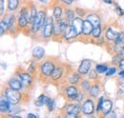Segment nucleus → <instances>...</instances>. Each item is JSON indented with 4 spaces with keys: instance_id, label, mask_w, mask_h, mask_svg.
Here are the masks:
<instances>
[{
    "instance_id": "35",
    "label": "nucleus",
    "mask_w": 124,
    "mask_h": 118,
    "mask_svg": "<svg viewBox=\"0 0 124 118\" xmlns=\"http://www.w3.org/2000/svg\"><path fill=\"white\" fill-rule=\"evenodd\" d=\"M103 101H104L103 97H100V98H99V101H98V106H97V109H96V111H97L101 110V108H102V104H103Z\"/></svg>"
},
{
    "instance_id": "4",
    "label": "nucleus",
    "mask_w": 124,
    "mask_h": 118,
    "mask_svg": "<svg viewBox=\"0 0 124 118\" xmlns=\"http://www.w3.org/2000/svg\"><path fill=\"white\" fill-rule=\"evenodd\" d=\"M54 70V65L50 61H47L41 65V73L45 76H51Z\"/></svg>"
},
{
    "instance_id": "18",
    "label": "nucleus",
    "mask_w": 124,
    "mask_h": 118,
    "mask_svg": "<svg viewBox=\"0 0 124 118\" xmlns=\"http://www.w3.org/2000/svg\"><path fill=\"white\" fill-rule=\"evenodd\" d=\"M14 21H15V16L13 15H6V16L3 18V20H2V22H3L5 25H7L8 28H11V27L13 26Z\"/></svg>"
},
{
    "instance_id": "23",
    "label": "nucleus",
    "mask_w": 124,
    "mask_h": 118,
    "mask_svg": "<svg viewBox=\"0 0 124 118\" xmlns=\"http://www.w3.org/2000/svg\"><path fill=\"white\" fill-rule=\"evenodd\" d=\"M19 1L18 0H9L8 1V7L11 11H15L18 8Z\"/></svg>"
},
{
    "instance_id": "21",
    "label": "nucleus",
    "mask_w": 124,
    "mask_h": 118,
    "mask_svg": "<svg viewBox=\"0 0 124 118\" xmlns=\"http://www.w3.org/2000/svg\"><path fill=\"white\" fill-rule=\"evenodd\" d=\"M10 102L6 100H1L0 102V111L1 112H6L10 110Z\"/></svg>"
},
{
    "instance_id": "1",
    "label": "nucleus",
    "mask_w": 124,
    "mask_h": 118,
    "mask_svg": "<svg viewBox=\"0 0 124 118\" xmlns=\"http://www.w3.org/2000/svg\"><path fill=\"white\" fill-rule=\"evenodd\" d=\"M5 95L7 100L12 104V105H16L20 101L21 98V94L18 92V89H15V88H7L5 91Z\"/></svg>"
},
{
    "instance_id": "2",
    "label": "nucleus",
    "mask_w": 124,
    "mask_h": 118,
    "mask_svg": "<svg viewBox=\"0 0 124 118\" xmlns=\"http://www.w3.org/2000/svg\"><path fill=\"white\" fill-rule=\"evenodd\" d=\"M46 22V15L45 13L43 11H40L37 13L36 17L34 18L33 22H32V27H31V30L32 31H37L38 30L40 29L43 24H45Z\"/></svg>"
},
{
    "instance_id": "40",
    "label": "nucleus",
    "mask_w": 124,
    "mask_h": 118,
    "mask_svg": "<svg viewBox=\"0 0 124 118\" xmlns=\"http://www.w3.org/2000/svg\"><path fill=\"white\" fill-rule=\"evenodd\" d=\"M90 77L91 78H93V79H94V78H96V74H95V71H92L91 73H90Z\"/></svg>"
},
{
    "instance_id": "41",
    "label": "nucleus",
    "mask_w": 124,
    "mask_h": 118,
    "mask_svg": "<svg viewBox=\"0 0 124 118\" xmlns=\"http://www.w3.org/2000/svg\"><path fill=\"white\" fill-rule=\"evenodd\" d=\"M118 65H119L120 69H121V70H123V71H124V58H123V59H121V61L119 62V64H118Z\"/></svg>"
},
{
    "instance_id": "31",
    "label": "nucleus",
    "mask_w": 124,
    "mask_h": 118,
    "mask_svg": "<svg viewBox=\"0 0 124 118\" xmlns=\"http://www.w3.org/2000/svg\"><path fill=\"white\" fill-rule=\"evenodd\" d=\"M123 38H124V32H120V33H118V35H117L116 39L115 40V43H116V45L120 44V43L122 42Z\"/></svg>"
},
{
    "instance_id": "44",
    "label": "nucleus",
    "mask_w": 124,
    "mask_h": 118,
    "mask_svg": "<svg viewBox=\"0 0 124 118\" xmlns=\"http://www.w3.org/2000/svg\"><path fill=\"white\" fill-rule=\"evenodd\" d=\"M67 117L77 118V117H78V114H76V113H68V115H67Z\"/></svg>"
},
{
    "instance_id": "28",
    "label": "nucleus",
    "mask_w": 124,
    "mask_h": 118,
    "mask_svg": "<svg viewBox=\"0 0 124 118\" xmlns=\"http://www.w3.org/2000/svg\"><path fill=\"white\" fill-rule=\"evenodd\" d=\"M93 37H98L99 35H100V33H101V29H100V27L99 26H97V27H94L93 30Z\"/></svg>"
},
{
    "instance_id": "48",
    "label": "nucleus",
    "mask_w": 124,
    "mask_h": 118,
    "mask_svg": "<svg viewBox=\"0 0 124 118\" xmlns=\"http://www.w3.org/2000/svg\"><path fill=\"white\" fill-rule=\"evenodd\" d=\"M103 1L108 3V4H113V0H103Z\"/></svg>"
},
{
    "instance_id": "25",
    "label": "nucleus",
    "mask_w": 124,
    "mask_h": 118,
    "mask_svg": "<svg viewBox=\"0 0 124 118\" xmlns=\"http://www.w3.org/2000/svg\"><path fill=\"white\" fill-rule=\"evenodd\" d=\"M61 15H62L61 8H60V7H55L54 10V17H55L56 19H58V18L61 17Z\"/></svg>"
},
{
    "instance_id": "36",
    "label": "nucleus",
    "mask_w": 124,
    "mask_h": 118,
    "mask_svg": "<svg viewBox=\"0 0 124 118\" xmlns=\"http://www.w3.org/2000/svg\"><path fill=\"white\" fill-rule=\"evenodd\" d=\"M116 12L117 13V15H124V11L120 8V7H116Z\"/></svg>"
},
{
    "instance_id": "33",
    "label": "nucleus",
    "mask_w": 124,
    "mask_h": 118,
    "mask_svg": "<svg viewBox=\"0 0 124 118\" xmlns=\"http://www.w3.org/2000/svg\"><path fill=\"white\" fill-rule=\"evenodd\" d=\"M54 107H55L54 101L53 99H51V100H50V102L48 103V108H49V110H50V111H53V110L54 109Z\"/></svg>"
},
{
    "instance_id": "6",
    "label": "nucleus",
    "mask_w": 124,
    "mask_h": 118,
    "mask_svg": "<svg viewBox=\"0 0 124 118\" xmlns=\"http://www.w3.org/2000/svg\"><path fill=\"white\" fill-rule=\"evenodd\" d=\"M53 32H54V24H53V22L51 20V21L46 22V24L44 26V29H43V31H42V34H43V36L45 38H49V37H51Z\"/></svg>"
},
{
    "instance_id": "16",
    "label": "nucleus",
    "mask_w": 124,
    "mask_h": 118,
    "mask_svg": "<svg viewBox=\"0 0 124 118\" xmlns=\"http://www.w3.org/2000/svg\"><path fill=\"white\" fill-rule=\"evenodd\" d=\"M112 108H113V103H112V101H110V100H104V101H103V104H102L101 111H102V112H103L104 114H106V113H108V112L111 111Z\"/></svg>"
},
{
    "instance_id": "9",
    "label": "nucleus",
    "mask_w": 124,
    "mask_h": 118,
    "mask_svg": "<svg viewBox=\"0 0 124 118\" xmlns=\"http://www.w3.org/2000/svg\"><path fill=\"white\" fill-rule=\"evenodd\" d=\"M93 25L87 19V20H84L83 21V27H82V33L85 34V35H89L93 32Z\"/></svg>"
},
{
    "instance_id": "10",
    "label": "nucleus",
    "mask_w": 124,
    "mask_h": 118,
    "mask_svg": "<svg viewBox=\"0 0 124 118\" xmlns=\"http://www.w3.org/2000/svg\"><path fill=\"white\" fill-rule=\"evenodd\" d=\"M45 54V50L42 47H35L32 51V55L36 59H41Z\"/></svg>"
},
{
    "instance_id": "51",
    "label": "nucleus",
    "mask_w": 124,
    "mask_h": 118,
    "mask_svg": "<svg viewBox=\"0 0 124 118\" xmlns=\"http://www.w3.org/2000/svg\"><path fill=\"white\" fill-rule=\"evenodd\" d=\"M121 87H122V88H124V80L121 82Z\"/></svg>"
},
{
    "instance_id": "26",
    "label": "nucleus",
    "mask_w": 124,
    "mask_h": 118,
    "mask_svg": "<svg viewBox=\"0 0 124 118\" xmlns=\"http://www.w3.org/2000/svg\"><path fill=\"white\" fill-rule=\"evenodd\" d=\"M36 15H37V13H36V9H35V7L34 6H32L31 7V15H30V22H33V20H34V18L36 17Z\"/></svg>"
},
{
    "instance_id": "27",
    "label": "nucleus",
    "mask_w": 124,
    "mask_h": 118,
    "mask_svg": "<svg viewBox=\"0 0 124 118\" xmlns=\"http://www.w3.org/2000/svg\"><path fill=\"white\" fill-rule=\"evenodd\" d=\"M90 93L92 96H96L98 93H99V87L98 86H93V88H90Z\"/></svg>"
},
{
    "instance_id": "47",
    "label": "nucleus",
    "mask_w": 124,
    "mask_h": 118,
    "mask_svg": "<svg viewBox=\"0 0 124 118\" xmlns=\"http://www.w3.org/2000/svg\"><path fill=\"white\" fill-rule=\"evenodd\" d=\"M118 75L120 76V77H122V78H124V71L122 70L121 72H119V74H118Z\"/></svg>"
},
{
    "instance_id": "15",
    "label": "nucleus",
    "mask_w": 124,
    "mask_h": 118,
    "mask_svg": "<svg viewBox=\"0 0 124 118\" xmlns=\"http://www.w3.org/2000/svg\"><path fill=\"white\" fill-rule=\"evenodd\" d=\"M50 98H48L46 95H44V94H42V95H40L38 98H37V100L35 101V106H37V107H41V106H43V105H48V103L50 102Z\"/></svg>"
},
{
    "instance_id": "3",
    "label": "nucleus",
    "mask_w": 124,
    "mask_h": 118,
    "mask_svg": "<svg viewBox=\"0 0 124 118\" xmlns=\"http://www.w3.org/2000/svg\"><path fill=\"white\" fill-rule=\"evenodd\" d=\"M30 21V16L28 15V10L27 9H22L21 10V14L19 15V18H18V25L22 28L26 27L28 22Z\"/></svg>"
},
{
    "instance_id": "19",
    "label": "nucleus",
    "mask_w": 124,
    "mask_h": 118,
    "mask_svg": "<svg viewBox=\"0 0 124 118\" xmlns=\"http://www.w3.org/2000/svg\"><path fill=\"white\" fill-rule=\"evenodd\" d=\"M9 86L10 88H15V89H20L22 88V83L20 80H17V79H11L10 82H9Z\"/></svg>"
},
{
    "instance_id": "20",
    "label": "nucleus",
    "mask_w": 124,
    "mask_h": 118,
    "mask_svg": "<svg viewBox=\"0 0 124 118\" xmlns=\"http://www.w3.org/2000/svg\"><path fill=\"white\" fill-rule=\"evenodd\" d=\"M117 35H118V33L116 32L113 29H108V30L106 31V37L108 40H116Z\"/></svg>"
},
{
    "instance_id": "17",
    "label": "nucleus",
    "mask_w": 124,
    "mask_h": 118,
    "mask_svg": "<svg viewBox=\"0 0 124 118\" xmlns=\"http://www.w3.org/2000/svg\"><path fill=\"white\" fill-rule=\"evenodd\" d=\"M66 93L68 95L69 98H72V99H76L77 96H78V89L76 87H69L67 88V90H66Z\"/></svg>"
},
{
    "instance_id": "37",
    "label": "nucleus",
    "mask_w": 124,
    "mask_h": 118,
    "mask_svg": "<svg viewBox=\"0 0 124 118\" xmlns=\"http://www.w3.org/2000/svg\"><path fill=\"white\" fill-rule=\"evenodd\" d=\"M120 61H121V59H120V56H119V55L115 56V58H114V63H115V64H119Z\"/></svg>"
},
{
    "instance_id": "5",
    "label": "nucleus",
    "mask_w": 124,
    "mask_h": 118,
    "mask_svg": "<svg viewBox=\"0 0 124 118\" xmlns=\"http://www.w3.org/2000/svg\"><path fill=\"white\" fill-rule=\"evenodd\" d=\"M90 68H91V62L89 60H87V59H84V60L81 61V64H80V66L78 68V73L80 74H83V75L87 74L89 70H90Z\"/></svg>"
},
{
    "instance_id": "24",
    "label": "nucleus",
    "mask_w": 124,
    "mask_h": 118,
    "mask_svg": "<svg viewBox=\"0 0 124 118\" xmlns=\"http://www.w3.org/2000/svg\"><path fill=\"white\" fill-rule=\"evenodd\" d=\"M95 71L98 74H104L108 71V68H107L106 65H96L95 66Z\"/></svg>"
},
{
    "instance_id": "45",
    "label": "nucleus",
    "mask_w": 124,
    "mask_h": 118,
    "mask_svg": "<svg viewBox=\"0 0 124 118\" xmlns=\"http://www.w3.org/2000/svg\"><path fill=\"white\" fill-rule=\"evenodd\" d=\"M34 68H35V66L33 65V63H31V67H30V69H29V71H30L31 73H33V72H34Z\"/></svg>"
},
{
    "instance_id": "12",
    "label": "nucleus",
    "mask_w": 124,
    "mask_h": 118,
    "mask_svg": "<svg viewBox=\"0 0 124 118\" xmlns=\"http://www.w3.org/2000/svg\"><path fill=\"white\" fill-rule=\"evenodd\" d=\"M83 21L84 20H81L80 18H76L73 20L72 22V25L75 27V29L77 30L78 33H81L82 32V27H83Z\"/></svg>"
},
{
    "instance_id": "43",
    "label": "nucleus",
    "mask_w": 124,
    "mask_h": 118,
    "mask_svg": "<svg viewBox=\"0 0 124 118\" xmlns=\"http://www.w3.org/2000/svg\"><path fill=\"white\" fill-rule=\"evenodd\" d=\"M82 99H83V94H78V96H77V98H76V100L78 101V102H79V101H81Z\"/></svg>"
},
{
    "instance_id": "46",
    "label": "nucleus",
    "mask_w": 124,
    "mask_h": 118,
    "mask_svg": "<svg viewBox=\"0 0 124 118\" xmlns=\"http://www.w3.org/2000/svg\"><path fill=\"white\" fill-rule=\"evenodd\" d=\"M37 116L36 115H34V114H31V113H30V114H28V118H36Z\"/></svg>"
},
{
    "instance_id": "34",
    "label": "nucleus",
    "mask_w": 124,
    "mask_h": 118,
    "mask_svg": "<svg viewBox=\"0 0 124 118\" xmlns=\"http://www.w3.org/2000/svg\"><path fill=\"white\" fill-rule=\"evenodd\" d=\"M115 73H116V69L115 68H111V69H108V71L106 72V75L107 76H111V75L115 74Z\"/></svg>"
},
{
    "instance_id": "7",
    "label": "nucleus",
    "mask_w": 124,
    "mask_h": 118,
    "mask_svg": "<svg viewBox=\"0 0 124 118\" xmlns=\"http://www.w3.org/2000/svg\"><path fill=\"white\" fill-rule=\"evenodd\" d=\"M78 33L77 31V30L75 29V27L72 25V26H68L66 30H64V36L66 39H72L76 36H78Z\"/></svg>"
},
{
    "instance_id": "42",
    "label": "nucleus",
    "mask_w": 124,
    "mask_h": 118,
    "mask_svg": "<svg viewBox=\"0 0 124 118\" xmlns=\"http://www.w3.org/2000/svg\"><path fill=\"white\" fill-rule=\"evenodd\" d=\"M63 3H65V4H67V5H71L72 3H73V1L74 0H61Z\"/></svg>"
},
{
    "instance_id": "13",
    "label": "nucleus",
    "mask_w": 124,
    "mask_h": 118,
    "mask_svg": "<svg viewBox=\"0 0 124 118\" xmlns=\"http://www.w3.org/2000/svg\"><path fill=\"white\" fill-rule=\"evenodd\" d=\"M19 79L22 83V86H29L31 83V76L28 74H19Z\"/></svg>"
},
{
    "instance_id": "50",
    "label": "nucleus",
    "mask_w": 124,
    "mask_h": 118,
    "mask_svg": "<svg viewBox=\"0 0 124 118\" xmlns=\"http://www.w3.org/2000/svg\"><path fill=\"white\" fill-rule=\"evenodd\" d=\"M41 3H47V0H39Z\"/></svg>"
},
{
    "instance_id": "49",
    "label": "nucleus",
    "mask_w": 124,
    "mask_h": 118,
    "mask_svg": "<svg viewBox=\"0 0 124 118\" xmlns=\"http://www.w3.org/2000/svg\"><path fill=\"white\" fill-rule=\"evenodd\" d=\"M120 55H121L122 57H124V46H123V48H122V50H121V52H120Z\"/></svg>"
},
{
    "instance_id": "22",
    "label": "nucleus",
    "mask_w": 124,
    "mask_h": 118,
    "mask_svg": "<svg viewBox=\"0 0 124 118\" xmlns=\"http://www.w3.org/2000/svg\"><path fill=\"white\" fill-rule=\"evenodd\" d=\"M62 75V69L61 68H54L53 74H52V77L54 80H57L61 77Z\"/></svg>"
},
{
    "instance_id": "8",
    "label": "nucleus",
    "mask_w": 124,
    "mask_h": 118,
    "mask_svg": "<svg viewBox=\"0 0 124 118\" xmlns=\"http://www.w3.org/2000/svg\"><path fill=\"white\" fill-rule=\"evenodd\" d=\"M93 110H94V107H93V101H92V100H89V99H88V100H86V101H85V103L83 104L82 111H83L85 114L89 115V114L93 113Z\"/></svg>"
},
{
    "instance_id": "30",
    "label": "nucleus",
    "mask_w": 124,
    "mask_h": 118,
    "mask_svg": "<svg viewBox=\"0 0 124 118\" xmlns=\"http://www.w3.org/2000/svg\"><path fill=\"white\" fill-rule=\"evenodd\" d=\"M78 81H79V75L77 74H74L72 76H71V78H70V82H71L72 84L78 83Z\"/></svg>"
},
{
    "instance_id": "38",
    "label": "nucleus",
    "mask_w": 124,
    "mask_h": 118,
    "mask_svg": "<svg viewBox=\"0 0 124 118\" xmlns=\"http://www.w3.org/2000/svg\"><path fill=\"white\" fill-rule=\"evenodd\" d=\"M0 5H1L0 14H1V15H3V14H4V0H0Z\"/></svg>"
},
{
    "instance_id": "39",
    "label": "nucleus",
    "mask_w": 124,
    "mask_h": 118,
    "mask_svg": "<svg viewBox=\"0 0 124 118\" xmlns=\"http://www.w3.org/2000/svg\"><path fill=\"white\" fill-rule=\"evenodd\" d=\"M105 116H106V117H110V118H112V117L116 118V115L114 112H111V111H110V112H108V113H106V114H105Z\"/></svg>"
},
{
    "instance_id": "14",
    "label": "nucleus",
    "mask_w": 124,
    "mask_h": 118,
    "mask_svg": "<svg viewBox=\"0 0 124 118\" xmlns=\"http://www.w3.org/2000/svg\"><path fill=\"white\" fill-rule=\"evenodd\" d=\"M87 19L93 24V27H97V26H99V24H100V18H99V16L94 15V14L89 15L87 16Z\"/></svg>"
},
{
    "instance_id": "32",
    "label": "nucleus",
    "mask_w": 124,
    "mask_h": 118,
    "mask_svg": "<svg viewBox=\"0 0 124 118\" xmlns=\"http://www.w3.org/2000/svg\"><path fill=\"white\" fill-rule=\"evenodd\" d=\"M82 87L83 88L85 89V90H87V91H89L90 90V84H89V82L87 81V80H84L83 82H82Z\"/></svg>"
},
{
    "instance_id": "11",
    "label": "nucleus",
    "mask_w": 124,
    "mask_h": 118,
    "mask_svg": "<svg viewBox=\"0 0 124 118\" xmlns=\"http://www.w3.org/2000/svg\"><path fill=\"white\" fill-rule=\"evenodd\" d=\"M66 111L68 113H76V114H78L80 111H81V108L79 105H68L66 107Z\"/></svg>"
},
{
    "instance_id": "29",
    "label": "nucleus",
    "mask_w": 124,
    "mask_h": 118,
    "mask_svg": "<svg viewBox=\"0 0 124 118\" xmlns=\"http://www.w3.org/2000/svg\"><path fill=\"white\" fill-rule=\"evenodd\" d=\"M66 15H67V19L70 22H73V20H74V12L71 11V10H67L66 11Z\"/></svg>"
}]
</instances>
